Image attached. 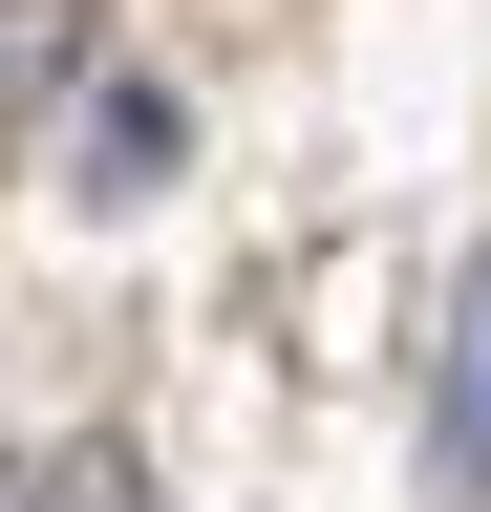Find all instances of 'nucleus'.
Segmentation results:
<instances>
[{"mask_svg": "<svg viewBox=\"0 0 491 512\" xmlns=\"http://www.w3.org/2000/svg\"><path fill=\"white\" fill-rule=\"evenodd\" d=\"M427 427H449V491H491V256L449 278V363H427Z\"/></svg>", "mask_w": 491, "mask_h": 512, "instance_id": "1", "label": "nucleus"}, {"mask_svg": "<svg viewBox=\"0 0 491 512\" xmlns=\"http://www.w3.org/2000/svg\"><path fill=\"white\" fill-rule=\"evenodd\" d=\"M150 150H171V107H150V86H107V107H86V192H150Z\"/></svg>", "mask_w": 491, "mask_h": 512, "instance_id": "2", "label": "nucleus"}]
</instances>
